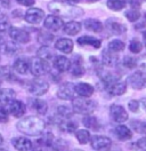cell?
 I'll return each mask as SVG.
<instances>
[{"label":"cell","mask_w":146,"mask_h":151,"mask_svg":"<svg viewBox=\"0 0 146 151\" xmlns=\"http://www.w3.org/2000/svg\"><path fill=\"white\" fill-rule=\"evenodd\" d=\"M48 8L52 13H54L56 16H63V17H80L84 14V12L80 7L74 6L73 4L66 1H52L48 4Z\"/></svg>","instance_id":"6da1fadb"},{"label":"cell","mask_w":146,"mask_h":151,"mask_svg":"<svg viewBox=\"0 0 146 151\" xmlns=\"http://www.w3.org/2000/svg\"><path fill=\"white\" fill-rule=\"evenodd\" d=\"M16 127L23 134H26L30 136H38L45 131L46 124L42 119L38 118L36 116H30L21 119L16 124Z\"/></svg>","instance_id":"7a4b0ae2"},{"label":"cell","mask_w":146,"mask_h":151,"mask_svg":"<svg viewBox=\"0 0 146 151\" xmlns=\"http://www.w3.org/2000/svg\"><path fill=\"white\" fill-rule=\"evenodd\" d=\"M72 108L73 111L80 114H90L94 112L97 108V103L92 100L89 99H84V97H80V99H73L72 101Z\"/></svg>","instance_id":"3957f363"},{"label":"cell","mask_w":146,"mask_h":151,"mask_svg":"<svg viewBox=\"0 0 146 151\" xmlns=\"http://www.w3.org/2000/svg\"><path fill=\"white\" fill-rule=\"evenodd\" d=\"M27 91L34 96H42L49 89V84L42 79H33L27 83Z\"/></svg>","instance_id":"277c9868"},{"label":"cell","mask_w":146,"mask_h":151,"mask_svg":"<svg viewBox=\"0 0 146 151\" xmlns=\"http://www.w3.org/2000/svg\"><path fill=\"white\" fill-rule=\"evenodd\" d=\"M127 85L134 89H143L146 87V75L143 71H136L128 77Z\"/></svg>","instance_id":"5b68a950"},{"label":"cell","mask_w":146,"mask_h":151,"mask_svg":"<svg viewBox=\"0 0 146 151\" xmlns=\"http://www.w3.org/2000/svg\"><path fill=\"white\" fill-rule=\"evenodd\" d=\"M110 116H111L113 122H115L118 124L125 123L129 118L127 110L120 104H112L110 106Z\"/></svg>","instance_id":"8992f818"},{"label":"cell","mask_w":146,"mask_h":151,"mask_svg":"<svg viewBox=\"0 0 146 151\" xmlns=\"http://www.w3.org/2000/svg\"><path fill=\"white\" fill-rule=\"evenodd\" d=\"M91 148L97 151H107L112 145V141L107 136L95 135L90 139Z\"/></svg>","instance_id":"52a82bcc"},{"label":"cell","mask_w":146,"mask_h":151,"mask_svg":"<svg viewBox=\"0 0 146 151\" xmlns=\"http://www.w3.org/2000/svg\"><path fill=\"white\" fill-rule=\"evenodd\" d=\"M30 70L33 76L40 77V76L49 72V63H48V61L38 57V58H34L32 61V63L30 64Z\"/></svg>","instance_id":"ba28073f"},{"label":"cell","mask_w":146,"mask_h":151,"mask_svg":"<svg viewBox=\"0 0 146 151\" xmlns=\"http://www.w3.org/2000/svg\"><path fill=\"white\" fill-rule=\"evenodd\" d=\"M9 37L11 38L16 44H27L30 40H31V37H30V33L23 30V29H18V28H11L9 29L8 31Z\"/></svg>","instance_id":"9c48e42d"},{"label":"cell","mask_w":146,"mask_h":151,"mask_svg":"<svg viewBox=\"0 0 146 151\" xmlns=\"http://www.w3.org/2000/svg\"><path fill=\"white\" fill-rule=\"evenodd\" d=\"M45 17V12L40 8H29L25 13V21L30 24H39Z\"/></svg>","instance_id":"30bf717a"},{"label":"cell","mask_w":146,"mask_h":151,"mask_svg":"<svg viewBox=\"0 0 146 151\" xmlns=\"http://www.w3.org/2000/svg\"><path fill=\"white\" fill-rule=\"evenodd\" d=\"M44 27L45 29L49 31H58L64 27V21L61 17L56 16V15H49L47 16L44 22Z\"/></svg>","instance_id":"8fae6325"},{"label":"cell","mask_w":146,"mask_h":151,"mask_svg":"<svg viewBox=\"0 0 146 151\" xmlns=\"http://www.w3.org/2000/svg\"><path fill=\"white\" fill-rule=\"evenodd\" d=\"M8 105V108H7V111H8L11 116H14V117H16V118H21L25 111H26V106H25V104L23 103L22 101H18V100H13Z\"/></svg>","instance_id":"7c38bea8"},{"label":"cell","mask_w":146,"mask_h":151,"mask_svg":"<svg viewBox=\"0 0 146 151\" xmlns=\"http://www.w3.org/2000/svg\"><path fill=\"white\" fill-rule=\"evenodd\" d=\"M74 94H75L74 85L71 83H65L61 85L57 91V96L61 100H72L74 99Z\"/></svg>","instance_id":"4fadbf2b"},{"label":"cell","mask_w":146,"mask_h":151,"mask_svg":"<svg viewBox=\"0 0 146 151\" xmlns=\"http://www.w3.org/2000/svg\"><path fill=\"white\" fill-rule=\"evenodd\" d=\"M127 83L126 81H114L112 84H110L109 86H106V91L107 93L113 96H120V95H123L127 91Z\"/></svg>","instance_id":"5bb4252c"},{"label":"cell","mask_w":146,"mask_h":151,"mask_svg":"<svg viewBox=\"0 0 146 151\" xmlns=\"http://www.w3.org/2000/svg\"><path fill=\"white\" fill-rule=\"evenodd\" d=\"M11 144L18 151H30L32 150V148H33L32 142L30 141L29 139H26V137H23V136L14 137L11 140Z\"/></svg>","instance_id":"9a60e30c"},{"label":"cell","mask_w":146,"mask_h":151,"mask_svg":"<svg viewBox=\"0 0 146 151\" xmlns=\"http://www.w3.org/2000/svg\"><path fill=\"white\" fill-rule=\"evenodd\" d=\"M106 28L109 29V31L112 32L113 35H122V33L127 32V27L123 23L113 19H110L106 21Z\"/></svg>","instance_id":"2e32d148"},{"label":"cell","mask_w":146,"mask_h":151,"mask_svg":"<svg viewBox=\"0 0 146 151\" xmlns=\"http://www.w3.org/2000/svg\"><path fill=\"white\" fill-rule=\"evenodd\" d=\"M74 91L75 94H78L80 97H84V99H89L91 95L94 94V87L90 84L87 83H79L74 86Z\"/></svg>","instance_id":"e0dca14e"},{"label":"cell","mask_w":146,"mask_h":151,"mask_svg":"<svg viewBox=\"0 0 146 151\" xmlns=\"http://www.w3.org/2000/svg\"><path fill=\"white\" fill-rule=\"evenodd\" d=\"M113 133L117 136V139L120 140V141H128V140H130L132 137L131 129L128 126H125V125H118L114 128Z\"/></svg>","instance_id":"ac0fdd59"},{"label":"cell","mask_w":146,"mask_h":151,"mask_svg":"<svg viewBox=\"0 0 146 151\" xmlns=\"http://www.w3.org/2000/svg\"><path fill=\"white\" fill-rule=\"evenodd\" d=\"M55 47L64 54H71L73 52V41L67 38H61L55 42Z\"/></svg>","instance_id":"d6986e66"},{"label":"cell","mask_w":146,"mask_h":151,"mask_svg":"<svg viewBox=\"0 0 146 151\" xmlns=\"http://www.w3.org/2000/svg\"><path fill=\"white\" fill-rule=\"evenodd\" d=\"M57 125H58V127L63 131V132H66V133H73L77 131V128H78V124L75 123V122H73L71 119H65V118H59V119H57Z\"/></svg>","instance_id":"ffe728a7"},{"label":"cell","mask_w":146,"mask_h":151,"mask_svg":"<svg viewBox=\"0 0 146 151\" xmlns=\"http://www.w3.org/2000/svg\"><path fill=\"white\" fill-rule=\"evenodd\" d=\"M71 75L74 77H81L84 75V66L82 65V60L80 56H75V58L72 61L71 66H70Z\"/></svg>","instance_id":"44dd1931"},{"label":"cell","mask_w":146,"mask_h":151,"mask_svg":"<svg viewBox=\"0 0 146 151\" xmlns=\"http://www.w3.org/2000/svg\"><path fill=\"white\" fill-rule=\"evenodd\" d=\"M102 62L103 64L106 66H115L118 63V55L115 53H112L111 50L106 49V50H103L102 53Z\"/></svg>","instance_id":"7402d4cb"},{"label":"cell","mask_w":146,"mask_h":151,"mask_svg":"<svg viewBox=\"0 0 146 151\" xmlns=\"http://www.w3.org/2000/svg\"><path fill=\"white\" fill-rule=\"evenodd\" d=\"M16 93L10 88H0V105L9 104L13 100H15Z\"/></svg>","instance_id":"603a6c76"},{"label":"cell","mask_w":146,"mask_h":151,"mask_svg":"<svg viewBox=\"0 0 146 151\" xmlns=\"http://www.w3.org/2000/svg\"><path fill=\"white\" fill-rule=\"evenodd\" d=\"M78 44L81 46H91L94 48H100L102 46V41L99 39L91 37V36H82L78 38Z\"/></svg>","instance_id":"cb8c5ba5"},{"label":"cell","mask_w":146,"mask_h":151,"mask_svg":"<svg viewBox=\"0 0 146 151\" xmlns=\"http://www.w3.org/2000/svg\"><path fill=\"white\" fill-rule=\"evenodd\" d=\"M54 66L57 69V71L64 72V71L70 70L71 61L65 56H56L54 58Z\"/></svg>","instance_id":"d4e9b609"},{"label":"cell","mask_w":146,"mask_h":151,"mask_svg":"<svg viewBox=\"0 0 146 151\" xmlns=\"http://www.w3.org/2000/svg\"><path fill=\"white\" fill-rule=\"evenodd\" d=\"M84 28L87 29V30H89L91 32H96V33H99L103 31V23L98 21V19H88L84 21Z\"/></svg>","instance_id":"484cf974"},{"label":"cell","mask_w":146,"mask_h":151,"mask_svg":"<svg viewBox=\"0 0 146 151\" xmlns=\"http://www.w3.org/2000/svg\"><path fill=\"white\" fill-rule=\"evenodd\" d=\"M63 29H64V32H65L66 35L74 36V35H78V33L81 31V23L75 22V21H71V22L65 23Z\"/></svg>","instance_id":"4316f807"},{"label":"cell","mask_w":146,"mask_h":151,"mask_svg":"<svg viewBox=\"0 0 146 151\" xmlns=\"http://www.w3.org/2000/svg\"><path fill=\"white\" fill-rule=\"evenodd\" d=\"M13 68H14L15 72H17L18 75H26L30 71V63L23 58H18L15 61Z\"/></svg>","instance_id":"83f0119b"},{"label":"cell","mask_w":146,"mask_h":151,"mask_svg":"<svg viewBox=\"0 0 146 151\" xmlns=\"http://www.w3.org/2000/svg\"><path fill=\"white\" fill-rule=\"evenodd\" d=\"M82 123L86 127L90 128L92 131H98L100 127V124L98 122V119L94 116H86L83 119H82Z\"/></svg>","instance_id":"f1b7e54d"},{"label":"cell","mask_w":146,"mask_h":151,"mask_svg":"<svg viewBox=\"0 0 146 151\" xmlns=\"http://www.w3.org/2000/svg\"><path fill=\"white\" fill-rule=\"evenodd\" d=\"M32 109H34L36 112L40 114H46L47 110H48V104L44 100H39V99H34L32 100Z\"/></svg>","instance_id":"f546056e"},{"label":"cell","mask_w":146,"mask_h":151,"mask_svg":"<svg viewBox=\"0 0 146 151\" xmlns=\"http://www.w3.org/2000/svg\"><path fill=\"white\" fill-rule=\"evenodd\" d=\"M0 77L7 81H16L17 77L9 66H0Z\"/></svg>","instance_id":"4dcf8cb0"},{"label":"cell","mask_w":146,"mask_h":151,"mask_svg":"<svg viewBox=\"0 0 146 151\" xmlns=\"http://www.w3.org/2000/svg\"><path fill=\"white\" fill-rule=\"evenodd\" d=\"M106 5L111 10L120 12L127 6V1L126 0H107Z\"/></svg>","instance_id":"1f68e13d"},{"label":"cell","mask_w":146,"mask_h":151,"mask_svg":"<svg viewBox=\"0 0 146 151\" xmlns=\"http://www.w3.org/2000/svg\"><path fill=\"white\" fill-rule=\"evenodd\" d=\"M126 47L125 42L120 39H113L109 42V50H111L112 53H119V52H122Z\"/></svg>","instance_id":"d6a6232c"},{"label":"cell","mask_w":146,"mask_h":151,"mask_svg":"<svg viewBox=\"0 0 146 151\" xmlns=\"http://www.w3.org/2000/svg\"><path fill=\"white\" fill-rule=\"evenodd\" d=\"M18 50H19V48L14 42H4V44H1V52L4 54L15 55V53H17Z\"/></svg>","instance_id":"836d02e7"},{"label":"cell","mask_w":146,"mask_h":151,"mask_svg":"<svg viewBox=\"0 0 146 151\" xmlns=\"http://www.w3.org/2000/svg\"><path fill=\"white\" fill-rule=\"evenodd\" d=\"M75 137L79 141V143L81 144H87L88 142H90V133L88 132L87 129H79L75 132Z\"/></svg>","instance_id":"e575fe53"},{"label":"cell","mask_w":146,"mask_h":151,"mask_svg":"<svg viewBox=\"0 0 146 151\" xmlns=\"http://www.w3.org/2000/svg\"><path fill=\"white\" fill-rule=\"evenodd\" d=\"M130 126L132 129L138 134L146 135V122H140V120H132L130 123Z\"/></svg>","instance_id":"d590c367"},{"label":"cell","mask_w":146,"mask_h":151,"mask_svg":"<svg viewBox=\"0 0 146 151\" xmlns=\"http://www.w3.org/2000/svg\"><path fill=\"white\" fill-rule=\"evenodd\" d=\"M125 16L127 17V19L129 22H131V23H135L137 21H139V19L142 17V14H140V12L138 9H134V8H131V9L127 10L126 13H125Z\"/></svg>","instance_id":"8d00e7d4"},{"label":"cell","mask_w":146,"mask_h":151,"mask_svg":"<svg viewBox=\"0 0 146 151\" xmlns=\"http://www.w3.org/2000/svg\"><path fill=\"white\" fill-rule=\"evenodd\" d=\"M57 114L62 118H65V119H70L73 114V109H70L69 106L66 105H59L57 108Z\"/></svg>","instance_id":"74e56055"},{"label":"cell","mask_w":146,"mask_h":151,"mask_svg":"<svg viewBox=\"0 0 146 151\" xmlns=\"http://www.w3.org/2000/svg\"><path fill=\"white\" fill-rule=\"evenodd\" d=\"M122 64L125 68H127L129 70H132L138 65V61H137V58L132 56H125L122 60Z\"/></svg>","instance_id":"f35d334b"},{"label":"cell","mask_w":146,"mask_h":151,"mask_svg":"<svg viewBox=\"0 0 146 151\" xmlns=\"http://www.w3.org/2000/svg\"><path fill=\"white\" fill-rule=\"evenodd\" d=\"M143 49V45L139 40L137 39H132L130 42H129V50L132 53V54H139Z\"/></svg>","instance_id":"ab89813d"},{"label":"cell","mask_w":146,"mask_h":151,"mask_svg":"<svg viewBox=\"0 0 146 151\" xmlns=\"http://www.w3.org/2000/svg\"><path fill=\"white\" fill-rule=\"evenodd\" d=\"M38 57L48 61L50 57H53V53H52V50L49 49L48 46H42V47L38 50Z\"/></svg>","instance_id":"60d3db41"},{"label":"cell","mask_w":146,"mask_h":151,"mask_svg":"<svg viewBox=\"0 0 146 151\" xmlns=\"http://www.w3.org/2000/svg\"><path fill=\"white\" fill-rule=\"evenodd\" d=\"M10 27V23H9L8 19L6 15H0V33H5V32H8Z\"/></svg>","instance_id":"b9f144b4"},{"label":"cell","mask_w":146,"mask_h":151,"mask_svg":"<svg viewBox=\"0 0 146 151\" xmlns=\"http://www.w3.org/2000/svg\"><path fill=\"white\" fill-rule=\"evenodd\" d=\"M39 41L44 45V46H47L48 44H50L53 41V36L50 33H47V32H40V36H39Z\"/></svg>","instance_id":"7bdbcfd3"},{"label":"cell","mask_w":146,"mask_h":151,"mask_svg":"<svg viewBox=\"0 0 146 151\" xmlns=\"http://www.w3.org/2000/svg\"><path fill=\"white\" fill-rule=\"evenodd\" d=\"M139 106H140V102L137 101V100H131V101H129V103H128L129 110L134 113H136L139 111Z\"/></svg>","instance_id":"ee69618b"},{"label":"cell","mask_w":146,"mask_h":151,"mask_svg":"<svg viewBox=\"0 0 146 151\" xmlns=\"http://www.w3.org/2000/svg\"><path fill=\"white\" fill-rule=\"evenodd\" d=\"M8 122V111L5 108H0V123Z\"/></svg>","instance_id":"f6af8a7d"},{"label":"cell","mask_w":146,"mask_h":151,"mask_svg":"<svg viewBox=\"0 0 146 151\" xmlns=\"http://www.w3.org/2000/svg\"><path fill=\"white\" fill-rule=\"evenodd\" d=\"M136 145H137V148H139V149L146 150V136L139 139V140L136 142Z\"/></svg>","instance_id":"bcb514c9"},{"label":"cell","mask_w":146,"mask_h":151,"mask_svg":"<svg viewBox=\"0 0 146 151\" xmlns=\"http://www.w3.org/2000/svg\"><path fill=\"white\" fill-rule=\"evenodd\" d=\"M16 2H18L19 5L22 6H25V7H30V6H33L36 0H16Z\"/></svg>","instance_id":"7dc6e473"},{"label":"cell","mask_w":146,"mask_h":151,"mask_svg":"<svg viewBox=\"0 0 146 151\" xmlns=\"http://www.w3.org/2000/svg\"><path fill=\"white\" fill-rule=\"evenodd\" d=\"M140 68H142V71L146 75V60H144V61L140 63Z\"/></svg>","instance_id":"c3c4849f"},{"label":"cell","mask_w":146,"mask_h":151,"mask_svg":"<svg viewBox=\"0 0 146 151\" xmlns=\"http://www.w3.org/2000/svg\"><path fill=\"white\" fill-rule=\"evenodd\" d=\"M140 104H142V106L144 108V110L146 111V97L142 99V101H140Z\"/></svg>","instance_id":"681fc988"},{"label":"cell","mask_w":146,"mask_h":151,"mask_svg":"<svg viewBox=\"0 0 146 151\" xmlns=\"http://www.w3.org/2000/svg\"><path fill=\"white\" fill-rule=\"evenodd\" d=\"M142 37H143V44L146 46V30L145 31H143V33H142Z\"/></svg>","instance_id":"f907efd6"},{"label":"cell","mask_w":146,"mask_h":151,"mask_svg":"<svg viewBox=\"0 0 146 151\" xmlns=\"http://www.w3.org/2000/svg\"><path fill=\"white\" fill-rule=\"evenodd\" d=\"M81 0H66V2H70V4H78L80 2Z\"/></svg>","instance_id":"816d5d0a"},{"label":"cell","mask_w":146,"mask_h":151,"mask_svg":"<svg viewBox=\"0 0 146 151\" xmlns=\"http://www.w3.org/2000/svg\"><path fill=\"white\" fill-rule=\"evenodd\" d=\"M2 142H4V139H2V135L0 134V145L2 144Z\"/></svg>","instance_id":"f5cc1de1"},{"label":"cell","mask_w":146,"mask_h":151,"mask_svg":"<svg viewBox=\"0 0 146 151\" xmlns=\"http://www.w3.org/2000/svg\"><path fill=\"white\" fill-rule=\"evenodd\" d=\"M89 2H96V1H99V0H88Z\"/></svg>","instance_id":"db71d44e"},{"label":"cell","mask_w":146,"mask_h":151,"mask_svg":"<svg viewBox=\"0 0 146 151\" xmlns=\"http://www.w3.org/2000/svg\"><path fill=\"white\" fill-rule=\"evenodd\" d=\"M144 19H145V21H146V12L144 13Z\"/></svg>","instance_id":"11a10c76"},{"label":"cell","mask_w":146,"mask_h":151,"mask_svg":"<svg viewBox=\"0 0 146 151\" xmlns=\"http://www.w3.org/2000/svg\"><path fill=\"white\" fill-rule=\"evenodd\" d=\"M0 151H8V150H6V149H0Z\"/></svg>","instance_id":"9f6ffc18"},{"label":"cell","mask_w":146,"mask_h":151,"mask_svg":"<svg viewBox=\"0 0 146 151\" xmlns=\"http://www.w3.org/2000/svg\"><path fill=\"white\" fill-rule=\"evenodd\" d=\"M74 151H82V150H74Z\"/></svg>","instance_id":"6f0895ef"},{"label":"cell","mask_w":146,"mask_h":151,"mask_svg":"<svg viewBox=\"0 0 146 151\" xmlns=\"http://www.w3.org/2000/svg\"><path fill=\"white\" fill-rule=\"evenodd\" d=\"M142 151H146V150H142Z\"/></svg>","instance_id":"680465c9"},{"label":"cell","mask_w":146,"mask_h":151,"mask_svg":"<svg viewBox=\"0 0 146 151\" xmlns=\"http://www.w3.org/2000/svg\"><path fill=\"white\" fill-rule=\"evenodd\" d=\"M0 83H1V81H0Z\"/></svg>","instance_id":"91938a15"}]
</instances>
